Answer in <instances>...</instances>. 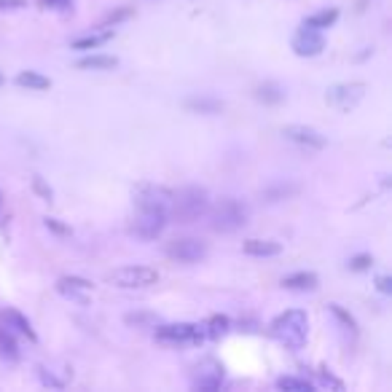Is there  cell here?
<instances>
[{
	"label": "cell",
	"mask_w": 392,
	"mask_h": 392,
	"mask_svg": "<svg viewBox=\"0 0 392 392\" xmlns=\"http://www.w3.org/2000/svg\"><path fill=\"white\" fill-rule=\"evenodd\" d=\"M169 210H172V218H175L178 223H194V221H199V218L207 215V210H210L207 191L199 189V186H186V189H180L178 194H172Z\"/></svg>",
	"instance_id": "6da1fadb"
},
{
	"label": "cell",
	"mask_w": 392,
	"mask_h": 392,
	"mask_svg": "<svg viewBox=\"0 0 392 392\" xmlns=\"http://www.w3.org/2000/svg\"><path fill=\"white\" fill-rule=\"evenodd\" d=\"M306 312L301 309H288L271 323V336L288 349H301L306 344Z\"/></svg>",
	"instance_id": "7a4b0ae2"
},
{
	"label": "cell",
	"mask_w": 392,
	"mask_h": 392,
	"mask_svg": "<svg viewBox=\"0 0 392 392\" xmlns=\"http://www.w3.org/2000/svg\"><path fill=\"white\" fill-rule=\"evenodd\" d=\"M247 207L236 199H221V202L213 207L210 213V226L213 231H221V234H231L236 228H242L247 223Z\"/></svg>",
	"instance_id": "3957f363"
},
{
	"label": "cell",
	"mask_w": 392,
	"mask_h": 392,
	"mask_svg": "<svg viewBox=\"0 0 392 392\" xmlns=\"http://www.w3.org/2000/svg\"><path fill=\"white\" fill-rule=\"evenodd\" d=\"M366 89H368V86L360 84V81L336 84V86H331V89L325 91V102H328L331 108H336V111H352V108L366 97Z\"/></svg>",
	"instance_id": "277c9868"
},
{
	"label": "cell",
	"mask_w": 392,
	"mask_h": 392,
	"mask_svg": "<svg viewBox=\"0 0 392 392\" xmlns=\"http://www.w3.org/2000/svg\"><path fill=\"white\" fill-rule=\"evenodd\" d=\"M159 280L156 269H148V266H124V269H116L108 277L111 285L116 288H124V291H135V288H148Z\"/></svg>",
	"instance_id": "5b68a950"
},
{
	"label": "cell",
	"mask_w": 392,
	"mask_h": 392,
	"mask_svg": "<svg viewBox=\"0 0 392 392\" xmlns=\"http://www.w3.org/2000/svg\"><path fill=\"white\" fill-rule=\"evenodd\" d=\"M137 210H164L167 213L172 204V191L164 186H154V183H143L135 189Z\"/></svg>",
	"instance_id": "8992f818"
},
{
	"label": "cell",
	"mask_w": 392,
	"mask_h": 392,
	"mask_svg": "<svg viewBox=\"0 0 392 392\" xmlns=\"http://www.w3.org/2000/svg\"><path fill=\"white\" fill-rule=\"evenodd\" d=\"M167 256L172 261H180V263H196L207 256V245L202 239H194V236H183V239H172L167 245Z\"/></svg>",
	"instance_id": "52a82bcc"
},
{
	"label": "cell",
	"mask_w": 392,
	"mask_h": 392,
	"mask_svg": "<svg viewBox=\"0 0 392 392\" xmlns=\"http://www.w3.org/2000/svg\"><path fill=\"white\" fill-rule=\"evenodd\" d=\"M167 226V213L164 210H140L132 223V231H135L140 239H156Z\"/></svg>",
	"instance_id": "ba28073f"
},
{
	"label": "cell",
	"mask_w": 392,
	"mask_h": 392,
	"mask_svg": "<svg viewBox=\"0 0 392 392\" xmlns=\"http://www.w3.org/2000/svg\"><path fill=\"white\" fill-rule=\"evenodd\" d=\"M204 331L199 325L191 323H178V325H161L156 328L159 341H167V344H189V341H202Z\"/></svg>",
	"instance_id": "9c48e42d"
},
{
	"label": "cell",
	"mask_w": 392,
	"mask_h": 392,
	"mask_svg": "<svg viewBox=\"0 0 392 392\" xmlns=\"http://www.w3.org/2000/svg\"><path fill=\"white\" fill-rule=\"evenodd\" d=\"M282 135H285V140H291V143H296V146H301V148H309V151H323V148L328 146V140H325L317 129H312V126H301V124L285 126Z\"/></svg>",
	"instance_id": "30bf717a"
},
{
	"label": "cell",
	"mask_w": 392,
	"mask_h": 392,
	"mask_svg": "<svg viewBox=\"0 0 392 392\" xmlns=\"http://www.w3.org/2000/svg\"><path fill=\"white\" fill-rule=\"evenodd\" d=\"M325 49V38L320 35V30L306 27L303 24L298 33L293 35V51L298 56H317Z\"/></svg>",
	"instance_id": "8fae6325"
},
{
	"label": "cell",
	"mask_w": 392,
	"mask_h": 392,
	"mask_svg": "<svg viewBox=\"0 0 392 392\" xmlns=\"http://www.w3.org/2000/svg\"><path fill=\"white\" fill-rule=\"evenodd\" d=\"M56 291L62 293V296H68V298H73V301H86V296L91 291V282L81 280V277H59Z\"/></svg>",
	"instance_id": "7c38bea8"
},
{
	"label": "cell",
	"mask_w": 392,
	"mask_h": 392,
	"mask_svg": "<svg viewBox=\"0 0 392 392\" xmlns=\"http://www.w3.org/2000/svg\"><path fill=\"white\" fill-rule=\"evenodd\" d=\"M0 323L6 325V331H11V333H22V336H27L30 341H35L33 325H30V320H27L22 312H16V309H6V312L0 314Z\"/></svg>",
	"instance_id": "4fadbf2b"
},
{
	"label": "cell",
	"mask_w": 392,
	"mask_h": 392,
	"mask_svg": "<svg viewBox=\"0 0 392 392\" xmlns=\"http://www.w3.org/2000/svg\"><path fill=\"white\" fill-rule=\"evenodd\" d=\"M196 371H202V373L196 376V381H194V387H196V390L213 392V390L221 387V379H223V371H221V366H215V363H204L202 368H196Z\"/></svg>",
	"instance_id": "5bb4252c"
},
{
	"label": "cell",
	"mask_w": 392,
	"mask_h": 392,
	"mask_svg": "<svg viewBox=\"0 0 392 392\" xmlns=\"http://www.w3.org/2000/svg\"><path fill=\"white\" fill-rule=\"evenodd\" d=\"M247 256H258V258H271V256H280L282 247L280 242H271V239H247L242 245Z\"/></svg>",
	"instance_id": "9a60e30c"
},
{
	"label": "cell",
	"mask_w": 392,
	"mask_h": 392,
	"mask_svg": "<svg viewBox=\"0 0 392 392\" xmlns=\"http://www.w3.org/2000/svg\"><path fill=\"white\" fill-rule=\"evenodd\" d=\"M317 282L320 280H317V274H312V271H296L291 277H285L282 285H285L288 291H314Z\"/></svg>",
	"instance_id": "2e32d148"
},
{
	"label": "cell",
	"mask_w": 392,
	"mask_h": 392,
	"mask_svg": "<svg viewBox=\"0 0 392 392\" xmlns=\"http://www.w3.org/2000/svg\"><path fill=\"white\" fill-rule=\"evenodd\" d=\"M186 108L194 113H207V116H213V113L223 111V102L213 100V97H191V100H186Z\"/></svg>",
	"instance_id": "e0dca14e"
},
{
	"label": "cell",
	"mask_w": 392,
	"mask_h": 392,
	"mask_svg": "<svg viewBox=\"0 0 392 392\" xmlns=\"http://www.w3.org/2000/svg\"><path fill=\"white\" fill-rule=\"evenodd\" d=\"M81 70H113L119 68V59L116 56H108V54H91L86 59H81L79 62Z\"/></svg>",
	"instance_id": "ac0fdd59"
},
{
	"label": "cell",
	"mask_w": 392,
	"mask_h": 392,
	"mask_svg": "<svg viewBox=\"0 0 392 392\" xmlns=\"http://www.w3.org/2000/svg\"><path fill=\"white\" fill-rule=\"evenodd\" d=\"M16 84L35 91H44L51 86V81L46 79V76H38V73H30V70H27V73H19V76H16Z\"/></svg>",
	"instance_id": "d6986e66"
},
{
	"label": "cell",
	"mask_w": 392,
	"mask_h": 392,
	"mask_svg": "<svg viewBox=\"0 0 392 392\" xmlns=\"http://www.w3.org/2000/svg\"><path fill=\"white\" fill-rule=\"evenodd\" d=\"M336 19H338L336 9H325V11H320V14H312L303 24H306V27H314V30H323V27H331Z\"/></svg>",
	"instance_id": "ffe728a7"
},
{
	"label": "cell",
	"mask_w": 392,
	"mask_h": 392,
	"mask_svg": "<svg viewBox=\"0 0 392 392\" xmlns=\"http://www.w3.org/2000/svg\"><path fill=\"white\" fill-rule=\"evenodd\" d=\"M0 358L6 360H16L19 358V349H16V341H14V333L0 328Z\"/></svg>",
	"instance_id": "44dd1931"
},
{
	"label": "cell",
	"mask_w": 392,
	"mask_h": 392,
	"mask_svg": "<svg viewBox=\"0 0 392 392\" xmlns=\"http://www.w3.org/2000/svg\"><path fill=\"white\" fill-rule=\"evenodd\" d=\"M256 97L261 102H266V105H277V102H282L285 91H282L277 84H263V86H258L256 89Z\"/></svg>",
	"instance_id": "7402d4cb"
},
{
	"label": "cell",
	"mask_w": 392,
	"mask_h": 392,
	"mask_svg": "<svg viewBox=\"0 0 392 392\" xmlns=\"http://www.w3.org/2000/svg\"><path fill=\"white\" fill-rule=\"evenodd\" d=\"M296 194H298V186L288 183V186H274V189H266L263 191V199H266V202H282V199H291V196H296Z\"/></svg>",
	"instance_id": "603a6c76"
},
{
	"label": "cell",
	"mask_w": 392,
	"mask_h": 392,
	"mask_svg": "<svg viewBox=\"0 0 392 392\" xmlns=\"http://www.w3.org/2000/svg\"><path fill=\"white\" fill-rule=\"evenodd\" d=\"M113 38V30H102L97 35H86V38H79V41H73V49H97V46L108 44Z\"/></svg>",
	"instance_id": "cb8c5ba5"
},
{
	"label": "cell",
	"mask_w": 392,
	"mask_h": 392,
	"mask_svg": "<svg viewBox=\"0 0 392 392\" xmlns=\"http://www.w3.org/2000/svg\"><path fill=\"white\" fill-rule=\"evenodd\" d=\"M277 387L285 392H312V384L306 379H296V376H282L277 379Z\"/></svg>",
	"instance_id": "d4e9b609"
},
{
	"label": "cell",
	"mask_w": 392,
	"mask_h": 392,
	"mask_svg": "<svg viewBox=\"0 0 392 392\" xmlns=\"http://www.w3.org/2000/svg\"><path fill=\"white\" fill-rule=\"evenodd\" d=\"M226 331H228V320L226 317H221V314H215V317H210V323H207V331L204 333H210V336H223Z\"/></svg>",
	"instance_id": "484cf974"
},
{
	"label": "cell",
	"mask_w": 392,
	"mask_h": 392,
	"mask_svg": "<svg viewBox=\"0 0 392 392\" xmlns=\"http://www.w3.org/2000/svg\"><path fill=\"white\" fill-rule=\"evenodd\" d=\"M129 325H135V328H140V325H156V314H148V312H135V314H126L124 317Z\"/></svg>",
	"instance_id": "4316f807"
},
{
	"label": "cell",
	"mask_w": 392,
	"mask_h": 392,
	"mask_svg": "<svg viewBox=\"0 0 392 392\" xmlns=\"http://www.w3.org/2000/svg\"><path fill=\"white\" fill-rule=\"evenodd\" d=\"M331 312L336 314L338 320H341V325H344V328H347V331H352V333H355V331H358V328H355V320H352V314H349V312H344V309H341V306H338V303H331Z\"/></svg>",
	"instance_id": "83f0119b"
},
{
	"label": "cell",
	"mask_w": 392,
	"mask_h": 392,
	"mask_svg": "<svg viewBox=\"0 0 392 392\" xmlns=\"http://www.w3.org/2000/svg\"><path fill=\"white\" fill-rule=\"evenodd\" d=\"M126 16H132V9H121V11H113L111 16H105L102 27H111V24L121 22V19H126Z\"/></svg>",
	"instance_id": "f1b7e54d"
},
{
	"label": "cell",
	"mask_w": 392,
	"mask_h": 392,
	"mask_svg": "<svg viewBox=\"0 0 392 392\" xmlns=\"http://www.w3.org/2000/svg\"><path fill=\"white\" fill-rule=\"evenodd\" d=\"M371 263H373L371 256H358V258H352V263H349V266H352V269H358V271H363V269H368Z\"/></svg>",
	"instance_id": "f546056e"
},
{
	"label": "cell",
	"mask_w": 392,
	"mask_h": 392,
	"mask_svg": "<svg viewBox=\"0 0 392 392\" xmlns=\"http://www.w3.org/2000/svg\"><path fill=\"white\" fill-rule=\"evenodd\" d=\"M33 186H35V191H38V194L44 196V199H51V189H49V186H46V183L41 178H35Z\"/></svg>",
	"instance_id": "4dcf8cb0"
},
{
	"label": "cell",
	"mask_w": 392,
	"mask_h": 392,
	"mask_svg": "<svg viewBox=\"0 0 392 392\" xmlns=\"http://www.w3.org/2000/svg\"><path fill=\"white\" fill-rule=\"evenodd\" d=\"M320 379H323V384H325V387H328V384H331V387H333V390H344V384H341V381H336V379H333V376H331V373H325V371H320Z\"/></svg>",
	"instance_id": "1f68e13d"
},
{
	"label": "cell",
	"mask_w": 392,
	"mask_h": 392,
	"mask_svg": "<svg viewBox=\"0 0 392 392\" xmlns=\"http://www.w3.org/2000/svg\"><path fill=\"white\" fill-rule=\"evenodd\" d=\"M46 226H49L51 231H56V234H68V228H65V226H59V223H56L54 218H49V221H46Z\"/></svg>",
	"instance_id": "d6a6232c"
},
{
	"label": "cell",
	"mask_w": 392,
	"mask_h": 392,
	"mask_svg": "<svg viewBox=\"0 0 392 392\" xmlns=\"http://www.w3.org/2000/svg\"><path fill=\"white\" fill-rule=\"evenodd\" d=\"M379 291L381 293H392V280L390 277H379Z\"/></svg>",
	"instance_id": "836d02e7"
},
{
	"label": "cell",
	"mask_w": 392,
	"mask_h": 392,
	"mask_svg": "<svg viewBox=\"0 0 392 392\" xmlns=\"http://www.w3.org/2000/svg\"><path fill=\"white\" fill-rule=\"evenodd\" d=\"M19 6H24L22 0H0V9H19Z\"/></svg>",
	"instance_id": "e575fe53"
},
{
	"label": "cell",
	"mask_w": 392,
	"mask_h": 392,
	"mask_svg": "<svg viewBox=\"0 0 392 392\" xmlns=\"http://www.w3.org/2000/svg\"><path fill=\"white\" fill-rule=\"evenodd\" d=\"M65 3H68V0H41V6H46V9H49V6H65Z\"/></svg>",
	"instance_id": "d590c367"
},
{
	"label": "cell",
	"mask_w": 392,
	"mask_h": 392,
	"mask_svg": "<svg viewBox=\"0 0 392 392\" xmlns=\"http://www.w3.org/2000/svg\"><path fill=\"white\" fill-rule=\"evenodd\" d=\"M0 204H3V196H0Z\"/></svg>",
	"instance_id": "8d00e7d4"
},
{
	"label": "cell",
	"mask_w": 392,
	"mask_h": 392,
	"mask_svg": "<svg viewBox=\"0 0 392 392\" xmlns=\"http://www.w3.org/2000/svg\"><path fill=\"white\" fill-rule=\"evenodd\" d=\"M0 84H3V76H0Z\"/></svg>",
	"instance_id": "74e56055"
}]
</instances>
